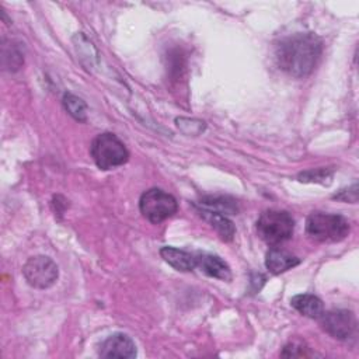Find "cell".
<instances>
[{
    "label": "cell",
    "instance_id": "7a4b0ae2",
    "mask_svg": "<svg viewBox=\"0 0 359 359\" xmlns=\"http://www.w3.org/2000/svg\"><path fill=\"white\" fill-rule=\"evenodd\" d=\"M306 233L317 241L337 243L348 236L349 223L341 215L313 212L306 219Z\"/></svg>",
    "mask_w": 359,
    "mask_h": 359
},
{
    "label": "cell",
    "instance_id": "e0dca14e",
    "mask_svg": "<svg viewBox=\"0 0 359 359\" xmlns=\"http://www.w3.org/2000/svg\"><path fill=\"white\" fill-rule=\"evenodd\" d=\"M334 199L342 201V202H351L355 203L358 201V185L353 184L352 187L346 188V189H341L337 195L332 196Z\"/></svg>",
    "mask_w": 359,
    "mask_h": 359
},
{
    "label": "cell",
    "instance_id": "8992f818",
    "mask_svg": "<svg viewBox=\"0 0 359 359\" xmlns=\"http://www.w3.org/2000/svg\"><path fill=\"white\" fill-rule=\"evenodd\" d=\"M22 273L27 283L35 289H48L50 287L57 276V265L46 255H35L28 258L22 266Z\"/></svg>",
    "mask_w": 359,
    "mask_h": 359
},
{
    "label": "cell",
    "instance_id": "9a60e30c",
    "mask_svg": "<svg viewBox=\"0 0 359 359\" xmlns=\"http://www.w3.org/2000/svg\"><path fill=\"white\" fill-rule=\"evenodd\" d=\"M63 107L69 112V115H72L76 121L84 122L87 119V105L77 95L66 93L63 95Z\"/></svg>",
    "mask_w": 359,
    "mask_h": 359
},
{
    "label": "cell",
    "instance_id": "5bb4252c",
    "mask_svg": "<svg viewBox=\"0 0 359 359\" xmlns=\"http://www.w3.org/2000/svg\"><path fill=\"white\" fill-rule=\"evenodd\" d=\"M199 206L223 215H236L238 212L237 202L229 196H203L201 198Z\"/></svg>",
    "mask_w": 359,
    "mask_h": 359
},
{
    "label": "cell",
    "instance_id": "ba28073f",
    "mask_svg": "<svg viewBox=\"0 0 359 359\" xmlns=\"http://www.w3.org/2000/svg\"><path fill=\"white\" fill-rule=\"evenodd\" d=\"M100 356L132 359L136 356V345L133 339L122 332L109 335L100 346Z\"/></svg>",
    "mask_w": 359,
    "mask_h": 359
},
{
    "label": "cell",
    "instance_id": "5b68a950",
    "mask_svg": "<svg viewBox=\"0 0 359 359\" xmlns=\"http://www.w3.org/2000/svg\"><path fill=\"white\" fill-rule=\"evenodd\" d=\"M139 209L150 223L158 224L177 212L178 203L171 194L160 188H150L142 194Z\"/></svg>",
    "mask_w": 359,
    "mask_h": 359
},
{
    "label": "cell",
    "instance_id": "3957f363",
    "mask_svg": "<svg viewBox=\"0 0 359 359\" xmlns=\"http://www.w3.org/2000/svg\"><path fill=\"white\" fill-rule=\"evenodd\" d=\"M90 154L101 170H111L129 160V151L121 139L109 132L97 135L90 146Z\"/></svg>",
    "mask_w": 359,
    "mask_h": 359
},
{
    "label": "cell",
    "instance_id": "277c9868",
    "mask_svg": "<svg viewBox=\"0 0 359 359\" xmlns=\"http://www.w3.org/2000/svg\"><path fill=\"white\" fill-rule=\"evenodd\" d=\"M294 229V220L286 210L268 209L257 220L258 236L269 245H279L287 241Z\"/></svg>",
    "mask_w": 359,
    "mask_h": 359
},
{
    "label": "cell",
    "instance_id": "52a82bcc",
    "mask_svg": "<svg viewBox=\"0 0 359 359\" xmlns=\"http://www.w3.org/2000/svg\"><path fill=\"white\" fill-rule=\"evenodd\" d=\"M318 320L323 330L337 339H348L356 332V317L349 310L335 309L323 313Z\"/></svg>",
    "mask_w": 359,
    "mask_h": 359
},
{
    "label": "cell",
    "instance_id": "4fadbf2b",
    "mask_svg": "<svg viewBox=\"0 0 359 359\" xmlns=\"http://www.w3.org/2000/svg\"><path fill=\"white\" fill-rule=\"evenodd\" d=\"M198 212L217 231V234L220 236L222 240L230 241L234 237L236 227H234L233 222L226 215L219 213V212H213V210H209V209H203V208H201Z\"/></svg>",
    "mask_w": 359,
    "mask_h": 359
},
{
    "label": "cell",
    "instance_id": "7c38bea8",
    "mask_svg": "<svg viewBox=\"0 0 359 359\" xmlns=\"http://www.w3.org/2000/svg\"><path fill=\"white\" fill-rule=\"evenodd\" d=\"M290 304L293 309H296L300 314L310 317V318H320L324 313V304L323 300L314 294L310 293H300L290 299Z\"/></svg>",
    "mask_w": 359,
    "mask_h": 359
},
{
    "label": "cell",
    "instance_id": "8fae6325",
    "mask_svg": "<svg viewBox=\"0 0 359 359\" xmlns=\"http://www.w3.org/2000/svg\"><path fill=\"white\" fill-rule=\"evenodd\" d=\"M160 255L168 265H171L177 271L189 272L194 268H196L195 254H191L188 251H184V250H180L175 247H170V245H164L160 248Z\"/></svg>",
    "mask_w": 359,
    "mask_h": 359
},
{
    "label": "cell",
    "instance_id": "2e32d148",
    "mask_svg": "<svg viewBox=\"0 0 359 359\" xmlns=\"http://www.w3.org/2000/svg\"><path fill=\"white\" fill-rule=\"evenodd\" d=\"M334 170L332 168H314L307 170L304 172L299 174V181L302 182H317V184H330L332 181Z\"/></svg>",
    "mask_w": 359,
    "mask_h": 359
},
{
    "label": "cell",
    "instance_id": "30bf717a",
    "mask_svg": "<svg viewBox=\"0 0 359 359\" xmlns=\"http://www.w3.org/2000/svg\"><path fill=\"white\" fill-rule=\"evenodd\" d=\"M299 264H300V259L296 255L279 247H272L265 257V266L273 275L282 273Z\"/></svg>",
    "mask_w": 359,
    "mask_h": 359
},
{
    "label": "cell",
    "instance_id": "9c48e42d",
    "mask_svg": "<svg viewBox=\"0 0 359 359\" xmlns=\"http://www.w3.org/2000/svg\"><path fill=\"white\" fill-rule=\"evenodd\" d=\"M196 266L208 276L216 278L220 280H229L231 278V272L229 265L217 255L208 252L195 254Z\"/></svg>",
    "mask_w": 359,
    "mask_h": 359
},
{
    "label": "cell",
    "instance_id": "ac0fdd59",
    "mask_svg": "<svg viewBox=\"0 0 359 359\" xmlns=\"http://www.w3.org/2000/svg\"><path fill=\"white\" fill-rule=\"evenodd\" d=\"M306 349H307V348L303 346V345H300V344L290 342V344L285 345V348H283V351H282V356H287V358H290V356H307V355H310V353H307Z\"/></svg>",
    "mask_w": 359,
    "mask_h": 359
},
{
    "label": "cell",
    "instance_id": "6da1fadb",
    "mask_svg": "<svg viewBox=\"0 0 359 359\" xmlns=\"http://www.w3.org/2000/svg\"><path fill=\"white\" fill-rule=\"evenodd\" d=\"M323 53V41L313 32H297L279 41L275 57L278 66L293 77H306L317 66Z\"/></svg>",
    "mask_w": 359,
    "mask_h": 359
}]
</instances>
